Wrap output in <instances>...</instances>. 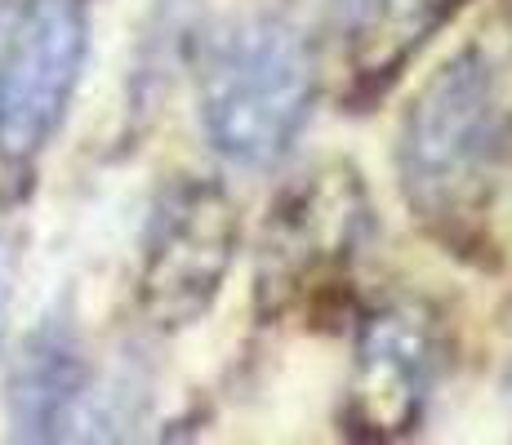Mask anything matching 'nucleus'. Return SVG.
Returning <instances> with one entry per match:
<instances>
[{"instance_id":"nucleus-9","label":"nucleus","mask_w":512,"mask_h":445,"mask_svg":"<svg viewBox=\"0 0 512 445\" xmlns=\"http://www.w3.org/2000/svg\"><path fill=\"white\" fill-rule=\"evenodd\" d=\"M9 299H14V254H9V241L0 236V339H5Z\"/></svg>"},{"instance_id":"nucleus-1","label":"nucleus","mask_w":512,"mask_h":445,"mask_svg":"<svg viewBox=\"0 0 512 445\" xmlns=\"http://www.w3.org/2000/svg\"><path fill=\"white\" fill-rule=\"evenodd\" d=\"M321 89L312 32L285 9L228 23L201 63L205 143L245 174L277 170L299 147Z\"/></svg>"},{"instance_id":"nucleus-5","label":"nucleus","mask_w":512,"mask_h":445,"mask_svg":"<svg viewBox=\"0 0 512 445\" xmlns=\"http://www.w3.org/2000/svg\"><path fill=\"white\" fill-rule=\"evenodd\" d=\"M90 14L85 0H27L0 45V161L32 165L67 121L81 85Z\"/></svg>"},{"instance_id":"nucleus-3","label":"nucleus","mask_w":512,"mask_h":445,"mask_svg":"<svg viewBox=\"0 0 512 445\" xmlns=\"http://www.w3.org/2000/svg\"><path fill=\"white\" fill-rule=\"evenodd\" d=\"M374 210L352 165H321L294 187L263 223L259 294L272 308H303L352 276L370 245Z\"/></svg>"},{"instance_id":"nucleus-4","label":"nucleus","mask_w":512,"mask_h":445,"mask_svg":"<svg viewBox=\"0 0 512 445\" xmlns=\"http://www.w3.org/2000/svg\"><path fill=\"white\" fill-rule=\"evenodd\" d=\"M236 241H241V219L219 183L205 178L170 183L143 236V312L165 330L196 325L228 285Z\"/></svg>"},{"instance_id":"nucleus-7","label":"nucleus","mask_w":512,"mask_h":445,"mask_svg":"<svg viewBox=\"0 0 512 445\" xmlns=\"http://www.w3.org/2000/svg\"><path fill=\"white\" fill-rule=\"evenodd\" d=\"M85 392H90V361H85L81 330L67 312H49L27 334L23 352L9 370V428L18 441L72 437Z\"/></svg>"},{"instance_id":"nucleus-2","label":"nucleus","mask_w":512,"mask_h":445,"mask_svg":"<svg viewBox=\"0 0 512 445\" xmlns=\"http://www.w3.org/2000/svg\"><path fill=\"white\" fill-rule=\"evenodd\" d=\"M512 107L499 58L464 45L415 89L397 130V178L423 223L464 227L508 152Z\"/></svg>"},{"instance_id":"nucleus-6","label":"nucleus","mask_w":512,"mask_h":445,"mask_svg":"<svg viewBox=\"0 0 512 445\" xmlns=\"http://www.w3.org/2000/svg\"><path fill=\"white\" fill-rule=\"evenodd\" d=\"M352 361L348 419L366 437H406L423 419L446 370L441 321L423 303H383L361 321Z\"/></svg>"},{"instance_id":"nucleus-8","label":"nucleus","mask_w":512,"mask_h":445,"mask_svg":"<svg viewBox=\"0 0 512 445\" xmlns=\"http://www.w3.org/2000/svg\"><path fill=\"white\" fill-rule=\"evenodd\" d=\"M468 0H330V23L357 89L379 94Z\"/></svg>"}]
</instances>
